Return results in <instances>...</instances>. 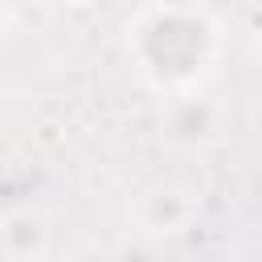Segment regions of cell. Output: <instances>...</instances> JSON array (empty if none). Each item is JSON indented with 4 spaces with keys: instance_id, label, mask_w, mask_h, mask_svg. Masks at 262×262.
Listing matches in <instances>:
<instances>
[{
    "instance_id": "obj_1",
    "label": "cell",
    "mask_w": 262,
    "mask_h": 262,
    "mask_svg": "<svg viewBox=\"0 0 262 262\" xmlns=\"http://www.w3.org/2000/svg\"><path fill=\"white\" fill-rule=\"evenodd\" d=\"M213 49L209 25L188 8H164L139 29V61L160 82H188Z\"/></svg>"
},
{
    "instance_id": "obj_2",
    "label": "cell",
    "mask_w": 262,
    "mask_h": 262,
    "mask_svg": "<svg viewBox=\"0 0 262 262\" xmlns=\"http://www.w3.org/2000/svg\"><path fill=\"white\" fill-rule=\"evenodd\" d=\"M213 131H217V115L201 98H184L164 115V139L176 147H196V143L213 139Z\"/></svg>"
},
{
    "instance_id": "obj_3",
    "label": "cell",
    "mask_w": 262,
    "mask_h": 262,
    "mask_svg": "<svg viewBox=\"0 0 262 262\" xmlns=\"http://www.w3.org/2000/svg\"><path fill=\"white\" fill-rule=\"evenodd\" d=\"M143 217H147V225H151L156 233H172V229H180V225H184V217H188V205L180 201V192H172V188H160V192H151V196H147V209H143Z\"/></svg>"
},
{
    "instance_id": "obj_4",
    "label": "cell",
    "mask_w": 262,
    "mask_h": 262,
    "mask_svg": "<svg viewBox=\"0 0 262 262\" xmlns=\"http://www.w3.org/2000/svg\"><path fill=\"white\" fill-rule=\"evenodd\" d=\"M184 4H188V0H168V8H184Z\"/></svg>"
},
{
    "instance_id": "obj_5",
    "label": "cell",
    "mask_w": 262,
    "mask_h": 262,
    "mask_svg": "<svg viewBox=\"0 0 262 262\" xmlns=\"http://www.w3.org/2000/svg\"><path fill=\"white\" fill-rule=\"evenodd\" d=\"M0 33H4V8H0Z\"/></svg>"
},
{
    "instance_id": "obj_6",
    "label": "cell",
    "mask_w": 262,
    "mask_h": 262,
    "mask_svg": "<svg viewBox=\"0 0 262 262\" xmlns=\"http://www.w3.org/2000/svg\"><path fill=\"white\" fill-rule=\"evenodd\" d=\"M74 4H82V0H74Z\"/></svg>"
}]
</instances>
